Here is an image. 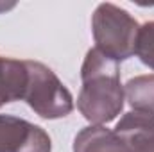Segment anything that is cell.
I'll list each match as a JSON object with an SVG mask.
<instances>
[{
    "mask_svg": "<svg viewBox=\"0 0 154 152\" xmlns=\"http://www.w3.org/2000/svg\"><path fill=\"white\" fill-rule=\"evenodd\" d=\"M25 66L29 81L23 99L39 116L50 120L61 118L74 109L70 91L63 86V82L50 68L36 61H25Z\"/></svg>",
    "mask_w": 154,
    "mask_h": 152,
    "instance_id": "3",
    "label": "cell"
},
{
    "mask_svg": "<svg viewBox=\"0 0 154 152\" xmlns=\"http://www.w3.org/2000/svg\"><path fill=\"white\" fill-rule=\"evenodd\" d=\"M74 152H127V149L115 131L102 125H91L75 136Z\"/></svg>",
    "mask_w": 154,
    "mask_h": 152,
    "instance_id": "7",
    "label": "cell"
},
{
    "mask_svg": "<svg viewBox=\"0 0 154 152\" xmlns=\"http://www.w3.org/2000/svg\"><path fill=\"white\" fill-rule=\"evenodd\" d=\"M134 111L154 114V75H138L125 84L124 91Z\"/></svg>",
    "mask_w": 154,
    "mask_h": 152,
    "instance_id": "8",
    "label": "cell"
},
{
    "mask_svg": "<svg viewBox=\"0 0 154 152\" xmlns=\"http://www.w3.org/2000/svg\"><path fill=\"white\" fill-rule=\"evenodd\" d=\"M27 81L29 74L25 61H16L0 56V106L23 99Z\"/></svg>",
    "mask_w": 154,
    "mask_h": 152,
    "instance_id": "6",
    "label": "cell"
},
{
    "mask_svg": "<svg viewBox=\"0 0 154 152\" xmlns=\"http://www.w3.org/2000/svg\"><path fill=\"white\" fill-rule=\"evenodd\" d=\"M127 152H154V114L133 111L115 127Z\"/></svg>",
    "mask_w": 154,
    "mask_h": 152,
    "instance_id": "5",
    "label": "cell"
},
{
    "mask_svg": "<svg viewBox=\"0 0 154 152\" xmlns=\"http://www.w3.org/2000/svg\"><path fill=\"white\" fill-rule=\"evenodd\" d=\"M91 29L95 48L116 63L134 54L140 27L127 11L113 4H100L93 13Z\"/></svg>",
    "mask_w": 154,
    "mask_h": 152,
    "instance_id": "2",
    "label": "cell"
},
{
    "mask_svg": "<svg viewBox=\"0 0 154 152\" xmlns=\"http://www.w3.org/2000/svg\"><path fill=\"white\" fill-rule=\"evenodd\" d=\"M48 134L25 120L0 114V152H50Z\"/></svg>",
    "mask_w": 154,
    "mask_h": 152,
    "instance_id": "4",
    "label": "cell"
},
{
    "mask_svg": "<svg viewBox=\"0 0 154 152\" xmlns=\"http://www.w3.org/2000/svg\"><path fill=\"white\" fill-rule=\"evenodd\" d=\"M82 90L77 108L91 123H108L124 108V90L120 84V70L115 59L91 48L82 63Z\"/></svg>",
    "mask_w": 154,
    "mask_h": 152,
    "instance_id": "1",
    "label": "cell"
},
{
    "mask_svg": "<svg viewBox=\"0 0 154 152\" xmlns=\"http://www.w3.org/2000/svg\"><path fill=\"white\" fill-rule=\"evenodd\" d=\"M134 54L140 57L143 65L154 70V22H149L140 27Z\"/></svg>",
    "mask_w": 154,
    "mask_h": 152,
    "instance_id": "9",
    "label": "cell"
}]
</instances>
